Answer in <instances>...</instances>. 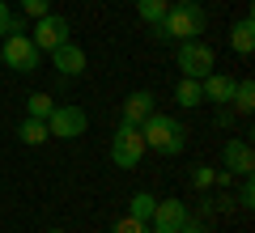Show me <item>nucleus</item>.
Returning a JSON list of instances; mask_svg holds the SVG:
<instances>
[{"label": "nucleus", "instance_id": "f257e3e1", "mask_svg": "<svg viewBox=\"0 0 255 233\" xmlns=\"http://www.w3.org/2000/svg\"><path fill=\"white\" fill-rule=\"evenodd\" d=\"M204 26H209V17H204L200 0H183V4L166 9V17L153 26V34L166 38V43H191V38L204 34Z\"/></svg>", "mask_w": 255, "mask_h": 233}, {"label": "nucleus", "instance_id": "f03ea898", "mask_svg": "<svg viewBox=\"0 0 255 233\" xmlns=\"http://www.w3.org/2000/svg\"><path fill=\"white\" fill-rule=\"evenodd\" d=\"M140 140H145V149L162 153V157H179V153L187 149V127H183L174 115L153 110V115L140 123Z\"/></svg>", "mask_w": 255, "mask_h": 233}, {"label": "nucleus", "instance_id": "7ed1b4c3", "mask_svg": "<svg viewBox=\"0 0 255 233\" xmlns=\"http://www.w3.org/2000/svg\"><path fill=\"white\" fill-rule=\"evenodd\" d=\"M145 153L149 149L140 140V127H132V123L115 127V136H111V161H115V170H136Z\"/></svg>", "mask_w": 255, "mask_h": 233}, {"label": "nucleus", "instance_id": "20e7f679", "mask_svg": "<svg viewBox=\"0 0 255 233\" xmlns=\"http://www.w3.org/2000/svg\"><path fill=\"white\" fill-rule=\"evenodd\" d=\"M179 72L183 77H191V81H200V77H209L213 68H217V51H213L204 38H191V43H179Z\"/></svg>", "mask_w": 255, "mask_h": 233}, {"label": "nucleus", "instance_id": "39448f33", "mask_svg": "<svg viewBox=\"0 0 255 233\" xmlns=\"http://www.w3.org/2000/svg\"><path fill=\"white\" fill-rule=\"evenodd\" d=\"M0 55H4V68H13V72H34L38 60H43V51L34 47L30 34H4L0 38Z\"/></svg>", "mask_w": 255, "mask_h": 233}, {"label": "nucleus", "instance_id": "423d86ee", "mask_svg": "<svg viewBox=\"0 0 255 233\" xmlns=\"http://www.w3.org/2000/svg\"><path fill=\"white\" fill-rule=\"evenodd\" d=\"M68 34H73L68 17H60V13H47V17H38V21H34V34H30V38H34V47H38V51H47V55H51L55 47L73 43Z\"/></svg>", "mask_w": 255, "mask_h": 233}, {"label": "nucleus", "instance_id": "0eeeda50", "mask_svg": "<svg viewBox=\"0 0 255 233\" xmlns=\"http://www.w3.org/2000/svg\"><path fill=\"white\" fill-rule=\"evenodd\" d=\"M85 127H90V115L81 106H55L47 115V132L60 140H77V136H85Z\"/></svg>", "mask_w": 255, "mask_h": 233}, {"label": "nucleus", "instance_id": "6e6552de", "mask_svg": "<svg viewBox=\"0 0 255 233\" xmlns=\"http://www.w3.org/2000/svg\"><path fill=\"white\" fill-rule=\"evenodd\" d=\"M221 165H226L230 178H247V174H255V153L247 140H226V149H221Z\"/></svg>", "mask_w": 255, "mask_h": 233}, {"label": "nucleus", "instance_id": "1a4fd4ad", "mask_svg": "<svg viewBox=\"0 0 255 233\" xmlns=\"http://www.w3.org/2000/svg\"><path fill=\"white\" fill-rule=\"evenodd\" d=\"M157 110V98L149 89H136V93H128L124 98V106H119V123H132V127H140L149 115Z\"/></svg>", "mask_w": 255, "mask_h": 233}, {"label": "nucleus", "instance_id": "9d476101", "mask_svg": "<svg viewBox=\"0 0 255 233\" xmlns=\"http://www.w3.org/2000/svg\"><path fill=\"white\" fill-rule=\"evenodd\" d=\"M234 77H226V72H217L213 68L209 77H200V93H204V102H217V106H230V98H234Z\"/></svg>", "mask_w": 255, "mask_h": 233}, {"label": "nucleus", "instance_id": "9b49d317", "mask_svg": "<svg viewBox=\"0 0 255 233\" xmlns=\"http://www.w3.org/2000/svg\"><path fill=\"white\" fill-rule=\"evenodd\" d=\"M51 68L60 72V77H81V72H85V51L77 43L55 47V51H51Z\"/></svg>", "mask_w": 255, "mask_h": 233}, {"label": "nucleus", "instance_id": "f8f14e48", "mask_svg": "<svg viewBox=\"0 0 255 233\" xmlns=\"http://www.w3.org/2000/svg\"><path fill=\"white\" fill-rule=\"evenodd\" d=\"M183 216H187V204H183V199H157L149 225H157V229H179Z\"/></svg>", "mask_w": 255, "mask_h": 233}, {"label": "nucleus", "instance_id": "ddd939ff", "mask_svg": "<svg viewBox=\"0 0 255 233\" xmlns=\"http://www.w3.org/2000/svg\"><path fill=\"white\" fill-rule=\"evenodd\" d=\"M230 47H234L238 55H251L255 51V21H251V13L234 21V30H230Z\"/></svg>", "mask_w": 255, "mask_h": 233}, {"label": "nucleus", "instance_id": "4468645a", "mask_svg": "<svg viewBox=\"0 0 255 233\" xmlns=\"http://www.w3.org/2000/svg\"><path fill=\"white\" fill-rule=\"evenodd\" d=\"M17 136H21V144H30V149H38V144H47V140H51L47 123H43V119H30V115L17 123Z\"/></svg>", "mask_w": 255, "mask_h": 233}, {"label": "nucleus", "instance_id": "2eb2a0df", "mask_svg": "<svg viewBox=\"0 0 255 233\" xmlns=\"http://www.w3.org/2000/svg\"><path fill=\"white\" fill-rule=\"evenodd\" d=\"M174 102H179L183 110L200 106V102H204V93H200V81H191V77H183V81H179V89H174Z\"/></svg>", "mask_w": 255, "mask_h": 233}, {"label": "nucleus", "instance_id": "dca6fc26", "mask_svg": "<svg viewBox=\"0 0 255 233\" xmlns=\"http://www.w3.org/2000/svg\"><path fill=\"white\" fill-rule=\"evenodd\" d=\"M230 102H234L238 115H251V110H255V81H238V85H234V98H230Z\"/></svg>", "mask_w": 255, "mask_h": 233}, {"label": "nucleus", "instance_id": "f3484780", "mask_svg": "<svg viewBox=\"0 0 255 233\" xmlns=\"http://www.w3.org/2000/svg\"><path fill=\"white\" fill-rule=\"evenodd\" d=\"M153 204H157V195H149V191H136V195L128 199V216L149 221V216H153Z\"/></svg>", "mask_w": 255, "mask_h": 233}, {"label": "nucleus", "instance_id": "a211bd4d", "mask_svg": "<svg viewBox=\"0 0 255 233\" xmlns=\"http://www.w3.org/2000/svg\"><path fill=\"white\" fill-rule=\"evenodd\" d=\"M51 110H55L51 93H30V98H26V115H30V119H43V123H47Z\"/></svg>", "mask_w": 255, "mask_h": 233}, {"label": "nucleus", "instance_id": "6ab92c4d", "mask_svg": "<svg viewBox=\"0 0 255 233\" xmlns=\"http://www.w3.org/2000/svg\"><path fill=\"white\" fill-rule=\"evenodd\" d=\"M166 9H170V0H136V13L149 21V26H157V21L166 17Z\"/></svg>", "mask_w": 255, "mask_h": 233}, {"label": "nucleus", "instance_id": "aec40b11", "mask_svg": "<svg viewBox=\"0 0 255 233\" xmlns=\"http://www.w3.org/2000/svg\"><path fill=\"white\" fill-rule=\"evenodd\" d=\"M111 233H149V221H136V216H119Z\"/></svg>", "mask_w": 255, "mask_h": 233}, {"label": "nucleus", "instance_id": "412c9836", "mask_svg": "<svg viewBox=\"0 0 255 233\" xmlns=\"http://www.w3.org/2000/svg\"><path fill=\"white\" fill-rule=\"evenodd\" d=\"M51 13V0H21V17H47Z\"/></svg>", "mask_w": 255, "mask_h": 233}, {"label": "nucleus", "instance_id": "4be33fe9", "mask_svg": "<svg viewBox=\"0 0 255 233\" xmlns=\"http://www.w3.org/2000/svg\"><path fill=\"white\" fill-rule=\"evenodd\" d=\"M238 208H255V182H251V174L243 178V191H238Z\"/></svg>", "mask_w": 255, "mask_h": 233}, {"label": "nucleus", "instance_id": "5701e85b", "mask_svg": "<svg viewBox=\"0 0 255 233\" xmlns=\"http://www.w3.org/2000/svg\"><path fill=\"white\" fill-rule=\"evenodd\" d=\"M213 178H217V170H209V165H196L191 170V182L196 187H213Z\"/></svg>", "mask_w": 255, "mask_h": 233}, {"label": "nucleus", "instance_id": "b1692460", "mask_svg": "<svg viewBox=\"0 0 255 233\" xmlns=\"http://www.w3.org/2000/svg\"><path fill=\"white\" fill-rule=\"evenodd\" d=\"M174 233H209V225H204V221H196V216H183V225H179V229H174Z\"/></svg>", "mask_w": 255, "mask_h": 233}, {"label": "nucleus", "instance_id": "393cba45", "mask_svg": "<svg viewBox=\"0 0 255 233\" xmlns=\"http://www.w3.org/2000/svg\"><path fill=\"white\" fill-rule=\"evenodd\" d=\"M9 21H13V13H9V4H4V0H0V38L9 34Z\"/></svg>", "mask_w": 255, "mask_h": 233}, {"label": "nucleus", "instance_id": "a878e982", "mask_svg": "<svg viewBox=\"0 0 255 233\" xmlns=\"http://www.w3.org/2000/svg\"><path fill=\"white\" fill-rule=\"evenodd\" d=\"M149 233H174V229H157V225H149Z\"/></svg>", "mask_w": 255, "mask_h": 233}, {"label": "nucleus", "instance_id": "bb28decb", "mask_svg": "<svg viewBox=\"0 0 255 233\" xmlns=\"http://www.w3.org/2000/svg\"><path fill=\"white\" fill-rule=\"evenodd\" d=\"M47 233H64V229H47Z\"/></svg>", "mask_w": 255, "mask_h": 233}, {"label": "nucleus", "instance_id": "cd10ccee", "mask_svg": "<svg viewBox=\"0 0 255 233\" xmlns=\"http://www.w3.org/2000/svg\"><path fill=\"white\" fill-rule=\"evenodd\" d=\"M0 68H4V55H0Z\"/></svg>", "mask_w": 255, "mask_h": 233}, {"label": "nucleus", "instance_id": "c85d7f7f", "mask_svg": "<svg viewBox=\"0 0 255 233\" xmlns=\"http://www.w3.org/2000/svg\"><path fill=\"white\" fill-rule=\"evenodd\" d=\"M170 4H183V0H170Z\"/></svg>", "mask_w": 255, "mask_h": 233}]
</instances>
